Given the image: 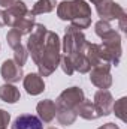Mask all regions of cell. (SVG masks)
<instances>
[{
	"label": "cell",
	"instance_id": "6da1fadb",
	"mask_svg": "<svg viewBox=\"0 0 127 129\" xmlns=\"http://www.w3.org/2000/svg\"><path fill=\"white\" fill-rule=\"evenodd\" d=\"M57 17L70 26L84 30L91 26V8L85 0H64L57 5Z\"/></svg>",
	"mask_w": 127,
	"mask_h": 129
},
{
	"label": "cell",
	"instance_id": "7a4b0ae2",
	"mask_svg": "<svg viewBox=\"0 0 127 129\" xmlns=\"http://www.w3.org/2000/svg\"><path fill=\"white\" fill-rule=\"evenodd\" d=\"M60 50H61V39L55 32L48 30L45 38V45L36 62L40 77H49L60 66V59H61Z\"/></svg>",
	"mask_w": 127,
	"mask_h": 129
},
{
	"label": "cell",
	"instance_id": "3957f363",
	"mask_svg": "<svg viewBox=\"0 0 127 129\" xmlns=\"http://www.w3.org/2000/svg\"><path fill=\"white\" fill-rule=\"evenodd\" d=\"M106 62L111 66H118L121 60L123 48H121V35L117 30H112L108 33L105 38H102V45H100Z\"/></svg>",
	"mask_w": 127,
	"mask_h": 129
},
{
	"label": "cell",
	"instance_id": "277c9868",
	"mask_svg": "<svg viewBox=\"0 0 127 129\" xmlns=\"http://www.w3.org/2000/svg\"><path fill=\"white\" fill-rule=\"evenodd\" d=\"M61 48L66 56H72L76 53H84V48L87 45V38L82 30H78L72 26H69L64 30V38L61 41Z\"/></svg>",
	"mask_w": 127,
	"mask_h": 129
},
{
	"label": "cell",
	"instance_id": "5b68a950",
	"mask_svg": "<svg viewBox=\"0 0 127 129\" xmlns=\"http://www.w3.org/2000/svg\"><path fill=\"white\" fill-rule=\"evenodd\" d=\"M46 32H48V29H46L43 24H34L32 33H30V36H29V39H27V47H26V48H27L29 54L32 56V59H33L34 63L37 62V59H39V56H40V53H42V48H43V45H45Z\"/></svg>",
	"mask_w": 127,
	"mask_h": 129
},
{
	"label": "cell",
	"instance_id": "8992f818",
	"mask_svg": "<svg viewBox=\"0 0 127 129\" xmlns=\"http://www.w3.org/2000/svg\"><path fill=\"white\" fill-rule=\"evenodd\" d=\"M85 99L84 96V90L81 87L72 86L64 89L63 92L58 95L57 101H55V107L57 108H63V110H72L75 111V108Z\"/></svg>",
	"mask_w": 127,
	"mask_h": 129
},
{
	"label": "cell",
	"instance_id": "52a82bcc",
	"mask_svg": "<svg viewBox=\"0 0 127 129\" xmlns=\"http://www.w3.org/2000/svg\"><path fill=\"white\" fill-rule=\"evenodd\" d=\"M90 81L97 89H109L112 86V75H111V64L102 63L93 66L90 69Z\"/></svg>",
	"mask_w": 127,
	"mask_h": 129
},
{
	"label": "cell",
	"instance_id": "ba28073f",
	"mask_svg": "<svg viewBox=\"0 0 127 129\" xmlns=\"http://www.w3.org/2000/svg\"><path fill=\"white\" fill-rule=\"evenodd\" d=\"M96 11L100 17V20H105V21L118 20L126 12L124 8L114 0H102L100 3L96 5Z\"/></svg>",
	"mask_w": 127,
	"mask_h": 129
},
{
	"label": "cell",
	"instance_id": "9c48e42d",
	"mask_svg": "<svg viewBox=\"0 0 127 129\" xmlns=\"http://www.w3.org/2000/svg\"><path fill=\"white\" fill-rule=\"evenodd\" d=\"M0 74H2V78L9 83V84H15V83H20L23 78H24V72H23V68L20 64L15 63L14 59H6L2 68H0Z\"/></svg>",
	"mask_w": 127,
	"mask_h": 129
},
{
	"label": "cell",
	"instance_id": "30bf717a",
	"mask_svg": "<svg viewBox=\"0 0 127 129\" xmlns=\"http://www.w3.org/2000/svg\"><path fill=\"white\" fill-rule=\"evenodd\" d=\"M29 14V8L23 0H15L9 8H6L5 11V17H6V26H11L12 29Z\"/></svg>",
	"mask_w": 127,
	"mask_h": 129
},
{
	"label": "cell",
	"instance_id": "8fae6325",
	"mask_svg": "<svg viewBox=\"0 0 127 129\" xmlns=\"http://www.w3.org/2000/svg\"><path fill=\"white\" fill-rule=\"evenodd\" d=\"M94 105L97 107L99 113L102 116H109L112 113V105H114V96L108 89L97 90L94 93Z\"/></svg>",
	"mask_w": 127,
	"mask_h": 129
},
{
	"label": "cell",
	"instance_id": "7c38bea8",
	"mask_svg": "<svg viewBox=\"0 0 127 129\" xmlns=\"http://www.w3.org/2000/svg\"><path fill=\"white\" fill-rule=\"evenodd\" d=\"M23 84H24L26 92L29 95H32V96H37V95H40L45 90V81H43V78L39 74H34V72H30V74L24 75Z\"/></svg>",
	"mask_w": 127,
	"mask_h": 129
},
{
	"label": "cell",
	"instance_id": "4fadbf2b",
	"mask_svg": "<svg viewBox=\"0 0 127 129\" xmlns=\"http://www.w3.org/2000/svg\"><path fill=\"white\" fill-rule=\"evenodd\" d=\"M36 113L39 116V119L45 123H51L55 119V113H57V107L55 102L52 99H43L39 101L36 105Z\"/></svg>",
	"mask_w": 127,
	"mask_h": 129
},
{
	"label": "cell",
	"instance_id": "5bb4252c",
	"mask_svg": "<svg viewBox=\"0 0 127 129\" xmlns=\"http://www.w3.org/2000/svg\"><path fill=\"white\" fill-rule=\"evenodd\" d=\"M11 129H43V125H42V120L37 116L21 114L14 120Z\"/></svg>",
	"mask_w": 127,
	"mask_h": 129
},
{
	"label": "cell",
	"instance_id": "9a60e30c",
	"mask_svg": "<svg viewBox=\"0 0 127 129\" xmlns=\"http://www.w3.org/2000/svg\"><path fill=\"white\" fill-rule=\"evenodd\" d=\"M75 113H76V116H79L84 120H96V119L102 117V114L99 113V110H97V107L94 105V102H91L88 99H84L75 108Z\"/></svg>",
	"mask_w": 127,
	"mask_h": 129
},
{
	"label": "cell",
	"instance_id": "2e32d148",
	"mask_svg": "<svg viewBox=\"0 0 127 129\" xmlns=\"http://www.w3.org/2000/svg\"><path fill=\"white\" fill-rule=\"evenodd\" d=\"M84 54L85 57L88 59V62L93 66H97V64H102V63H108L106 59H105V54L100 48L99 44H93V42H87L85 48H84Z\"/></svg>",
	"mask_w": 127,
	"mask_h": 129
},
{
	"label": "cell",
	"instance_id": "e0dca14e",
	"mask_svg": "<svg viewBox=\"0 0 127 129\" xmlns=\"http://www.w3.org/2000/svg\"><path fill=\"white\" fill-rule=\"evenodd\" d=\"M21 98V93L18 90V87H15L14 84L5 83L0 86V99L6 104H17Z\"/></svg>",
	"mask_w": 127,
	"mask_h": 129
},
{
	"label": "cell",
	"instance_id": "ac0fdd59",
	"mask_svg": "<svg viewBox=\"0 0 127 129\" xmlns=\"http://www.w3.org/2000/svg\"><path fill=\"white\" fill-rule=\"evenodd\" d=\"M70 57V62H72V66H73V71L79 72V74H87L90 72L91 69V64L88 62V59L85 57L84 53H76V54H72L69 56Z\"/></svg>",
	"mask_w": 127,
	"mask_h": 129
},
{
	"label": "cell",
	"instance_id": "d6986e66",
	"mask_svg": "<svg viewBox=\"0 0 127 129\" xmlns=\"http://www.w3.org/2000/svg\"><path fill=\"white\" fill-rule=\"evenodd\" d=\"M57 8V3L55 0H37L32 8V14L36 15H42V14H48V12H52L54 9Z\"/></svg>",
	"mask_w": 127,
	"mask_h": 129
},
{
	"label": "cell",
	"instance_id": "ffe728a7",
	"mask_svg": "<svg viewBox=\"0 0 127 129\" xmlns=\"http://www.w3.org/2000/svg\"><path fill=\"white\" fill-rule=\"evenodd\" d=\"M55 117L57 120L60 122V125L63 126H70L75 123L76 120V113L72 111V110H63V108H57V113H55Z\"/></svg>",
	"mask_w": 127,
	"mask_h": 129
},
{
	"label": "cell",
	"instance_id": "44dd1931",
	"mask_svg": "<svg viewBox=\"0 0 127 129\" xmlns=\"http://www.w3.org/2000/svg\"><path fill=\"white\" fill-rule=\"evenodd\" d=\"M126 104H127V98L123 96V98H120L118 101H115L114 105H112V113H114L121 122H126L127 120V117H126Z\"/></svg>",
	"mask_w": 127,
	"mask_h": 129
},
{
	"label": "cell",
	"instance_id": "7402d4cb",
	"mask_svg": "<svg viewBox=\"0 0 127 129\" xmlns=\"http://www.w3.org/2000/svg\"><path fill=\"white\" fill-rule=\"evenodd\" d=\"M27 57H29V51H27V48H26V47L18 45L17 48H14V60H15V63L20 64L21 68L26 64Z\"/></svg>",
	"mask_w": 127,
	"mask_h": 129
},
{
	"label": "cell",
	"instance_id": "603a6c76",
	"mask_svg": "<svg viewBox=\"0 0 127 129\" xmlns=\"http://www.w3.org/2000/svg\"><path fill=\"white\" fill-rule=\"evenodd\" d=\"M114 30L112 29V26L109 24V21H105V20H100V21H97L94 24V32L96 35L102 39V38H105L108 33H111Z\"/></svg>",
	"mask_w": 127,
	"mask_h": 129
},
{
	"label": "cell",
	"instance_id": "cb8c5ba5",
	"mask_svg": "<svg viewBox=\"0 0 127 129\" xmlns=\"http://www.w3.org/2000/svg\"><path fill=\"white\" fill-rule=\"evenodd\" d=\"M21 33L18 32V30H15V29H11L9 32L6 33V42H8V45L14 50V48H17L18 45H21Z\"/></svg>",
	"mask_w": 127,
	"mask_h": 129
},
{
	"label": "cell",
	"instance_id": "d4e9b609",
	"mask_svg": "<svg viewBox=\"0 0 127 129\" xmlns=\"http://www.w3.org/2000/svg\"><path fill=\"white\" fill-rule=\"evenodd\" d=\"M60 66H61V69H63V72L66 75H72L75 71H73V66H72V62H70V57L69 56H61V59H60Z\"/></svg>",
	"mask_w": 127,
	"mask_h": 129
},
{
	"label": "cell",
	"instance_id": "484cf974",
	"mask_svg": "<svg viewBox=\"0 0 127 129\" xmlns=\"http://www.w3.org/2000/svg\"><path fill=\"white\" fill-rule=\"evenodd\" d=\"M11 122V114L0 108V129H6Z\"/></svg>",
	"mask_w": 127,
	"mask_h": 129
},
{
	"label": "cell",
	"instance_id": "4316f807",
	"mask_svg": "<svg viewBox=\"0 0 127 129\" xmlns=\"http://www.w3.org/2000/svg\"><path fill=\"white\" fill-rule=\"evenodd\" d=\"M118 26H120V29H121V32H127V14L124 12L118 20Z\"/></svg>",
	"mask_w": 127,
	"mask_h": 129
},
{
	"label": "cell",
	"instance_id": "83f0119b",
	"mask_svg": "<svg viewBox=\"0 0 127 129\" xmlns=\"http://www.w3.org/2000/svg\"><path fill=\"white\" fill-rule=\"evenodd\" d=\"M97 129H120L115 123H112V122H109V123H105L103 126H100V128H97Z\"/></svg>",
	"mask_w": 127,
	"mask_h": 129
},
{
	"label": "cell",
	"instance_id": "f1b7e54d",
	"mask_svg": "<svg viewBox=\"0 0 127 129\" xmlns=\"http://www.w3.org/2000/svg\"><path fill=\"white\" fill-rule=\"evenodd\" d=\"M14 2H15V0H0V6H2V8H9Z\"/></svg>",
	"mask_w": 127,
	"mask_h": 129
},
{
	"label": "cell",
	"instance_id": "f546056e",
	"mask_svg": "<svg viewBox=\"0 0 127 129\" xmlns=\"http://www.w3.org/2000/svg\"><path fill=\"white\" fill-rule=\"evenodd\" d=\"M6 26V17H5V11H0V27Z\"/></svg>",
	"mask_w": 127,
	"mask_h": 129
},
{
	"label": "cell",
	"instance_id": "4dcf8cb0",
	"mask_svg": "<svg viewBox=\"0 0 127 129\" xmlns=\"http://www.w3.org/2000/svg\"><path fill=\"white\" fill-rule=\"evenodd\" d=\"M90 2H91V3H94V5H97V3H100L102 0H90Z\"/></svg>",
	"mask_w": 127,
	"mask_h": 129
},
{
	"label": "cell",
	"instance_id": "1f68e13d",
	"mask_svg": "<svg viewBox=\"0 0 127 129\" xmlns=\"http://www.w3.org/2000/svg\"><path fill=\"white\" fill-rule=\"evenodd\" d=\"M48 129H58V128H48Z\"/></svg>",
	"mask_w": 127,
	"mask_h": 129
},
{
	"label": "cell",
	"instance_id": "d6a6232c",
	"mask_svg": "<svg viewBox=\"0 0 127 129\" xmlns=\"http://www.w3.org/2000/svg\"><path fill=\"white\" fill-rule=\"evenodd\" d=\"M0 50H2V45H0Z\"/></svg>",
	"mask_w": 127,
	"mask_h": 129
}]
</instances>
